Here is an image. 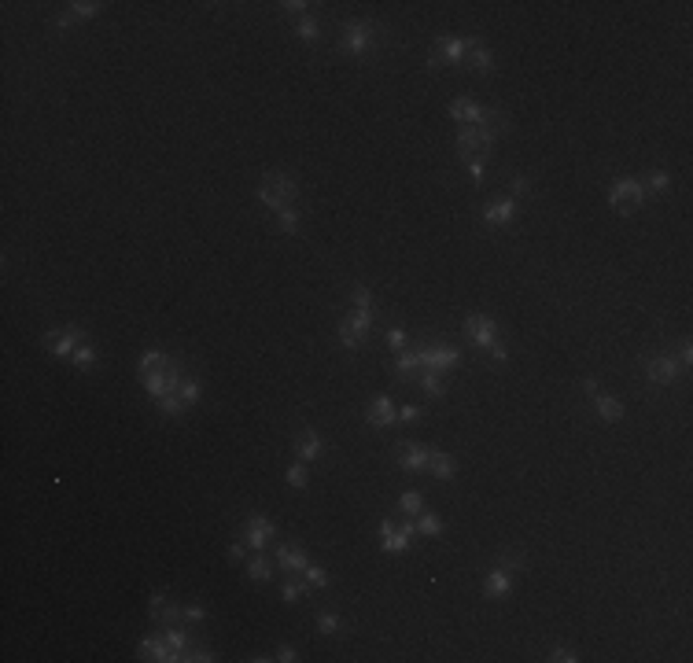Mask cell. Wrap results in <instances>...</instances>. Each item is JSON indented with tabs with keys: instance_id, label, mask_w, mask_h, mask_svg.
<instances>
[{
	"instance_id": "3957f363",
	"label": "cell",
	"mask_w": 693,
	"mask_h": 663,
	"mask_svg": "<svg viewBox=\"0 0 693 663\" xmlns=\"http://www.w3.org/2000/svg\"><path fill=\"white\" fill-rule=\"evenodd\" d=\"M646 199H649V192H646V185H642L638 177H620V181H612V188H608V206H616L623 218L634 214V210H642Z\"/></svg>"
},
{
	"instance_id": "8fae6325",
	"label": "cell",
	"mask_w": 693,
	"mask_h": 663,
	"mask_svg": "<svg viewBox=\"0 0 693 663\" xmlns=\"http://www.w3.org/2000/svg\"><path fill=\"white\" fill-rule=\"evenodd\" d=\"M273 535H277V523L269 520V516H247L244 520V538L247 542V549H254V553H262V549L273 542Z\"/></svg>"
},
{
	"instance_id": "db71d44e",
	"label": "cell",
	"mask_w": 693,
	"mask_h": 663,
	"mask_svg": "<svg viewBox=\"0 0 693 663\" xmlns=\"http://www.w3.org/2000/svg\"><path fill=\"white\" fill-rule=\"evenodd\" d=\"M229 557L233 560H247V542H233L229 545Z\"/></svg>"
},
{
	"instance_id": "ee69618b",
	"label": "cell",
	"mask_w": 693,
	"mask_h": 663,
	"mask_svg": "<svg viewBox=\"0 0 693 663\" xmlns=\"http://www.w3.org/2000/svg\"><path fill=\"white\" fill-rule=\"evenodd\" d=\"M509 196H513V199H520V196L527 199V196H531V181H527V177H520V173L513 177V181H509Z\"/></svg>"
},
{
	"instance_id": "ffe728a7",
	"label": "cell",
	"mask_w": 693,
	"mask_h": 663,
	"mask_svg": "<svg viewBox=\"0 0 693 663\" xmlns=\"http://www.w3.org/2000/svg\"><path fill=\"white\" fill-rule=\"evenodd\" d=\"M137 652H140V659H152V663H177V659H173V649L166 645L163 634L144 638V641L137 645Z\"/></svg>"
},
{
	"instance_id": "ac0fdd59",
	"label": "cell",
	"mask_w": 693,
	"mask_h": 663,
	"mask_svg": "<svg viewBox=\"0 0 693 663\" xmlns=\"http://www.w3.org/2000/svg\"><path fill=\"white\" fill-rule=\"evenodd\" d=\"M262 185H266L269 192H277V199H281V203H295V196H299L295 177H292V173H281V170L262 173Z\"/></svg>"
},
{
	"instance_id": "f546056e",
	"label": "cell",
	"mask_w": 693,
	"mask_h": 663,
	"mask_svg": "<svg viewBox=\"0 0 693 663\" xmlns=\"http://www.w3.org/2000/svg\"><path fill=\"white\" fill-rule=\"evenodd\" d=\"M417 535H424V538H435V535H443V520L435 512H417Z\"/></svg>"
},
{
	"instance_id": "f35d334b",
	"label": "cell",
	"mask_w": 693,
	"mask_h": 663,
	"mask_svg": "<svg viewBox=\"0 0 693 663\" xmlns=\"http://www.w3.org/2000/svg\"><path fill=\"white\" fill-rule=\"evenodd\" d=\"M302 578H306V586H310V590H325L329 586V571L321 568V564H306Z\"/></svg>"
},
{
	"instance_id": "8992f818",
	"label": "cell",
	"mask_w": 693,
	"mask_h": 663,
	"mask_svg": "<svg viewBox=\"0 0 693 663\" xmlns=\"http://www.w3.org/2000/svg\"><path fill=\"white\" fill-rule=\"evenodd\" d=\"M646 376L656 387H671L675 380L682 376V365H679V358H675L671 350H660V354H649V358H646Z\"/></svg>"
},
{
	"instance_id": "e575fe53",
	"label": "cell",
	"mask_w": 693,
	"mask_h": 663,
	"mask_svg": "<svg viewBox=\"0 0 693 663\" xmlns=\"http://www.w3.org/2000/svg\"><path fill=\"white\" fill-rule=\"evenodd\" d=\"M295 34H299V41H306V44H317V41H321V26H317V19L302 15V19L295 23Z\"/></svg>"
},
{
	"instance_id": "60d3db41",
	"label": "cell",
	"mask_w": 693,
	"mask_h": 663,
	"mask_svg": "<svg viewBox=\"0 0 693 663\" xmlns=\"http://www.w3.org/2000/svg\"><path fill=\"white\" fill-rule=\"evenodd\" d=\"M498 564H502V568H505V571H524V564H527V557L520 553V549H505V553H502V560H498Z\"/></svg>"
},
{
	"instance_id": "bcb514c9",
	"label": "cell",
	"mask_w": 693,
	"mask_h": 663,
	"mask_svg": "<svg viewBox=\"0 0 693 663\" xmlns=\"http://www.w3.org/2000/svg\"><path fill=\"white\" fill-rule=\"evenodd\" d=\"M417 420H421V406H413V402L398 406V424H417Z\"/></svg>"
},
{
	"instance_id": "816d5d0a",
	"label": "cell",
	"mask_w": 693,
	"mask_h": 663,
	"mask_svg": "<svg viewBox=\"0 0 693 663\" xmlns=\"http://www.w3.org/2000/svg\"><path fill=\"white\" fill-rule=\"evenodd\" d=\"M288 15H299V19H302V15H306V8H310V4H306V0H284V4H281Z\"/></svg>"
},
{
	"instance_id": "30bf717a",
	"label": "cell",
	"mask_w": 693,
	"mask_h": 663,
	"mask_svg": "<svg viewBox=\"0 0 693 663\" xmlns=\"http://www.w3.org/2000/svg\"><path fill=\"white\" fill-rule=\"evenodd\" d=\"M465 52H469V37H439V44L431 48V56H428V67L435 70V67H443V63H450V67H458V63L465 59Z\"/></svg>"
},
{
	"instance_id": "d590c367",
	"label": "cell",
	"mask_w": 693,
	"mask_h": 663,
	"mask_svg": "<svg viewBox=\"0 0 693 663\" xmlns=\"http://www.w3.org/2000/svg\"><path fill=\"white\" fill-rule=\"evenodd\" d=\"M177 398H181L185 406H196V402L203 398V387H200V380L185 376V380H181V387H177Z\"/></svg>"
},
{
	"instance_id": "d6986e66",
	"label": "cell",
	"mask_w": 693,
	"mask_h": 663,
	"mask_svg": "<svg viewBox=\"0 0 693 663\" xmlns=\"http://www.w3.org/2000/svg\"><path fill=\"white\" fill-rule=\"evenodd\" d=\"M509 590H513V575L502 568V564H494V568L487 571V578H483V597H491V601H502Z\"/></svg>"
},
{
	"instance_id": "f907efd6",
	"label": "cell",
	"mask_w": 693,
	"mask_h": 663,
	"mask_svg": "<svg viewBox=\"0 0 693 663\" xmlns=\"http://www.w3.org/2000/svg\"><path fill=\"white\" fill-rule=\"evenodd\" d=\"M675 358H679V365H682V368H689V361H693V347H689V339H682V343H679V354H675Z\"/></svg>"
},
{
	"instance_id": "603a6c76",
	"label": "cell",
	"mask_w": 693,
	"mask_h": 663,
	"mask_svg": "<svg viewBox=\"0 0 693 663\" xmlns=\"http://www.w3.org/2000/svg\"><path fill=\"white\" fill-rule=\"evenodd\" d=\"M469 67L476 74H491L494 70V56H491V48L483 44L479 37H469Z\"/></svg>"
},
{
	"instance_id": "4fadbf2b",
	"label": "cell",
	"mask_w": 693,
	"mask_h": 663,
	"mask_svg": "<svg viewBox=\"0 0 693 663\" xmlns=\"http://www.w3.org/2000/svg\"><path fill=\"white\" fill-rule=\"evenodd\" d=\"M85 343V332L78 328V325H70V328H63V332H48L44 335V347L56 354V358H70V354Z\"/></svg>"
},
{
	"instance_id": "836d02e7",
	"label": "cell",
	"mask_w": 693,
	"mask_h": 663,
	"mask_svg": "<svg viewBox=\"0 0 693 663\" xmlns=\"http://www.w3.org/2000/svg\"><path fill=\"white\" fill-rule=\"evenodd\" d=\"M336 339H340L343 350H358V347L365 343V335H358V332L350 328V321H340V328H336Z\"/></svg>"
},
{
	"instance_id": "44dd1931",
	"label": "cell",
	"mask_w": 693,
	"mask_h": 663,
	"mask_svg": "<svg viewBox=\"0 0 693 663\" xmlns=\"http://www.w3.org/2000/svg\"><path fill=\"white\" fill-rule=\"evenodd\" d=\"M277 564L288 571V575H302L306 571V564H310V557H306V549H299V545H277Z\"/></svg>"
},
{
	"instance_id": "7dc6e473",
	"label": "cell",
	"mask_w": 693,
	"mask_h": 663,
	"mask_svg": "<svg viewBox=\"0 0 693 663\" xmlns=\"http://www.w3.org/2000/svg\"><path fill=\"white\" fill-rule=\"evenodd\" d=\"M181 619H185V623H203V619H207V608H203V605H185V608H181Z\"/></svg>"
},
{
	"instance_id": "b9f144b4",
	"label": "cell",
	"mask_w": 693,
	"mask_h": 663,
	"mask_svg": "<svg viewBox=\"0 0 693 663\" xmlns=\"http://www.w3.org/2000/svg\"><path fill=\"white\" fill-rule=\"evenodd\" d=\"M388 347H391V350H406V347H410V335H406V328L391 325V328H388Z\"/></svg>"
},
{
	"instance_id": "5b68a950",
	"label": "cell",
	"mask_w": 693,
	"mask_h": 663,
	"mask_svg": "<svg viewBox=\"0 0 693 663\" xmlns=\"http://www.w3.org/2000/svg\"><path fill=\"white\" fill-rule=\"evenodd\" d=\"M413 535H417L413 516H406L402 523L384 520L380 523V549H384V553H406V549L413 545Z\"/></svg>"
},
{
	"instance_id": "7bdbcfd3",
	"label": "cell",
	"mask_w": 693,
	"mask_h": 663,
	"mask_svg": "<svg viewBox=\"0 0 693 663\" xmlns=\"http://www.w3.org/2000/svg\"><path fill=\"white\" fill-rule=\"evenodd\" d=\"M469 177H472L476 185H483V177H487V159H483V155H472L469 159Z\"/></svg>"
},
{
	"instance_id": "f1b7e54d",
	"label": "cell",
	"mask_w": 693,
	"mask_h": 663,
	"mask_svg": "<svg viewBox=\"0 0 693 663\" xmlns=\"http://www.w3.org/2000/svg\"><path fill=\"white\" fill-rule=\"evenodd\" d=\"M398 512H402V516L424 512V494H421V490H402V494H398Z\"/></svg>"
},
{
	"instance_id": "4316f807",
	"label": "cell",
	"mask_w": 693,
	"mask_h": 663,
	"mask_svg": "<svg viewBox=\"0 0 693 663\" xmlns=\"http://www.w3.org/2000/svg\"><path fill=\"white\" fill-rule=\"evenodd\" d=\"M247 578H251V582H269V578H273V564H269L262 553L247 557Z\"/></svg>"
},
{
	"instance_id": "8d00e7d4",
	"label": "cell",
	"mask_w": 693,
	"mask_h": 663,
	"mask_svg": "<svg viewBox=\"0 0 693 663\" xmlns=\"http://www.w3.org/2000/svg\"><path fill=\"white\" fill-rule=\"evenodd\" d=\"M284 479H288V487H292V490H306V487H310V476H306V464H302V461L288 464Z\"/></svg>"
},
{
	"instance_id": "6da1fadb",
	"label": "cell",
	"mask_w": 693,
	"mask_h": 663,
	"mask_svg": "<svg viewBox=\"0 0 693 663\" xmlns=\"http://www.w3.org/2000/svg\"><path fill=\"white\" fill-rule=\"evenodd\" d=\"M376 34H380V23H373V19H350L340 30V52L343 56H354V59L369 56L376 48V41H380Z\"/></svg>"
},
{
	"instance_id": "ba28073f",
	"label": "cell",
	"mask_w": 693,
	"mask_h": 663,
	"mask_svg": "<svg viewBox=\"0 0 693 663\" xmlns=\"http://www.w3.org/2000/svg\"><path fill=\"white\" fill-rule=\"evenodd\" d=\"M583 391H587V398L594 402V409H598V416L605 420V424H620V420H623V402L612 398V395H605L598 380H583Z\"/></svg>"
},
{
	"instance_id": "d4e9b609",
	"label": "cell",
	"mask_w": 693,
	"mask_h": 663,
	"mask_svg": "<svg viewBox=\"0 0 693 663\" xmlns=\"http://www.w3.org/2000/svg\"><path fill=\"white\" fill-rule=\"evenodd\" d=\"M170 361H173V358H170L166 350H144V354H140V361H137V373H140V376L159 373V368H166Z\"/></svg>"
},
{
	"instance_id": "c3c4849f",
	"label": "cell",
	"mask_w": 693,
	"mask_h": 663,
	"mask_svg": "<svg viewBox=\"0 0 693 663\" xmlns=\"http://www.w3.org/2000/svg\"><path fill=\"white\" fill-rule=\"evenodd\" d=\"M487 358H491V365H505V361H509V350H505L502 339H498V343L487 350Z\"/></svg>"
},
{
	"instance_id": "681fc988",
	"label": "cell",
	"mask_w": 693,
	"mask_h": 663,
	"mask_svg": "<svg viewBox=\"0 0 693 663\" xmlns=\"http://www.w3.org/2000/svg\"><path fill=\"white\" fill-rule=\"evenodd\" d=\"M163 605H166V593H163V590H155V593H152V601H148V619H155L159 612H163Z\"/></svg>"
},
{
	"instance_id": "4dcf8cb0",
	"label": "cell",
	"mask_w": 693,
	"mask_h": 663,
	"mask_svg": "<svg viewBox=\"0 0 693 663\" xmlns=\"http://www.w3.org/2000/svg\"><path fill=\"white\" fill-rule=\"evenodd\" d=\"M317 630H321L325 638L343 634V619H340V612H317Z\"/></svg>"
},
{
	"instance_id": "52a82bcc",
	"label": "cell",
	"mask_w": 693,
	"mask_h": 663,
	"mask_svg": "<svg viewBox=\"0 0 693 663\" xmlns=\"http://www.w3.org/2000/svg\"><path fill=\"white\" fill-rule=\"evenodd\" d=\"M465 335H469L479 350H491L498 339H502V332H498V321L487 317V314H469V317H465Z\"/></svg>"
},
{
	"instance_id": "7402d4cb",
	"label": "cell",
	"mask_w": 693,
	"mask_h": 663,
	"mask_svg": "<svg viewBox=\"0 0 693 663\" xmlns=\"http://www.w3.org/2000/svg\"><path fill=\"white\" fill-rule=\"evenodd\" d=\"M428 472H431L435 479L450 483V479L458 476V457H454V454H446V450H431V457H428Z\"/></svg>"
},
{
	"instance_id": "277c9868",
	"label": "cell",
	"mask_w": 693,
	"mask_h": 663,
	"mask_svg": "<svg viewBox=\"0 0 693 663\" xmlns=\"http://www.w3.org/2000/svg\"><path fill=\"white\" fill-rule=\"evenodd\" d=\"M498 137H502V129H494V125H461L458 129V151L465 159H472V155L487 159L494 151V140Z\"/></svg>"
},
{
	"instance_id": "d6a6232c",
	"label": "cell",
	"mask_w": 693,
	"mask_h": 663,
	"mask_svg": "<svg viewBox=\"0 0 693 663\" xmlns=\"http://www.w3.org/2000/svg\"><path fill=\"white\" fill-rule=\"evenodd\" d=\"M277 225H281V233H288V236H299V210L288 203V206H281L277 210Z\"/></svg>"
},
{
	"instance_id": "2e32d148",
	"label": "cell",
	"mask_w": 693,
	"mask_h": 663,
	"mask_svg": "<svg viewBox=\"0 0 693 663\" xmlns=\"http://www.w3.org/2000/svg\"><path fill=\"white\" fill-rule=\"evenodd\" d=\"M295 457H299L302 464H310V461H321V457H325V439H321L317 431L302 428V431L295 435Z\"/></svg>"
},
{
	"instance_id": "7a4b0ae2",
	"label": "cell",
	"mask_w": 693,
	"mask_h": 663,
	"mask_svg": "<svg viewBox=\"0 0 693 663\" xmlns=\"http://www.w3.org/2000/svg\"><path fill=\"white\" fill-rule=\"evenodd\" d=\"M417 354H421V368H431V373H439V376L454 373V368L461 365V350L443 343V339H435V343H431V339L417 343Z\"/></svg>"
},
{
	"instance_id": "cb8c5ba5",
	"label": "cell",
	"mask_w": 693,
	"mask_h": 663,
	"mask_svg": "<svg viewBox=\"0 0 693 663\" xmlns=\"http://www.w3.org/2000/svg\"><path fill=\"white\" fill-rule=\"evenodd\" d=\"M417 373H421V354H417V347L410 350H398V358H395V376L398 380H417Z\"/></svg>"
},
{
	"instance_id": "484cf974",
	"label": "cell",
	"mask_w": 693,
	"mask_h": 663,
	"mask_svg": "<svg viewBox=\"0 0 693 663\" xmlns=\"http://www.w3.org/2000/svg\"><path fill=\"white\" fill-rule=\"evenodd\" d=\"M417 383H421V391L428 398H443L446 395V380L439 373H431V368H421V373H417Z\"/></svg>"
},
{
	"instance_id": "ab89813d",
	"label": "cell",
	"mask_w": 693,
	"mask_h": 663,
	"mask_svg": "<svg viewBox=\"0 0 693 663\" xmlns=\"http://www.w3.org/2000/svg\"><path fill=\"white\" fill-rule=\"evenodd\" d=\"M155 406H159V409H163V416H181V413L188 409V406H185V402H181V398H177V391H173V395H166V398H159V402H155Z\"/></svg>"
},
{
	"instance_id": "f6af8a7d",
	"label": "cell",
	"mask_w": 693,
	"mask_h": 663,
	"mask_svg": "<svg viewBox=\"0 0 693 663\" xmlns=\"http://www.w3.org/2000/svg\"><path fill=\"white\" fill-rule=\"evenodd\" d=\"M546 659H557V663H575V659H579V652H575V649H568V645H553V649H550V656H546Z\"/></svg>"
},
{
	"instance_id": "e0dca14e",
	"label": "cell",
	"mask_w": 693,
	"mask_h": 663,
	"mask_svg": "<svg viewBox=\"0 0 693 663\" xmlns=\"http://www.w3.org/2000/svg\"><path fill=\"white\" fill-rule=\"evenodd\" d=\"M70 11H63L59 15V19H56V26L59 30H70L74 23H85V19H96V15H100V0H74V4H67Z\"/></svg>"
},
{
	"instance_id": "83f0119b",
	"label": "cell",
	"mask_w": 693,
	"mask_h": 663,
	"mask_svg": "<svg viewBox=\"0 0 693 663\" xmlns=\"http://www.w3.org/2000/svg\"><path fill=\"white\" fill-rule=\"evenodd\" d=\"M302 593H310V586H306V578H295V575H288V578H284V586H281V597H284V605H295V601H302Z\"/></svg>"
},
{
	"instance_id": "74e56055",
	"label": "cell",
	"mask_w": 693,
	"mask_h": 663,
	"mask_svg": "<svg viewBox=\"0 0 693 663\" xmlns=\"http://www.w3.org/2000/svg\"><path fill=\"white\" fill-rule=\"evenodd\" d=\"M70 361H74V368H82V373H92V368H96V350L89 343H82L70 354Z\"/></svg>"
},
{
	"instance_id": "5bb4252c",
	"label": "cell",
	"mask_w": 693,
	"mask_h": 663,
	"mask_svg": "<svg viewBox=\"0 0 693 663\" xmlns=\"http://www.w3.org/2000/svg\"><path fill=\"white\" fill-rule=\"evenodd\" d=\"M428 457H431V450L421 446V442L402 439L395 446V461H398V468H406V472H428Z\"/></svg>"
},
{
	"instance_id": "1f68e13d",
	"label": "cell",
	"mask_w": 693,
	"mask_h": 663,
	"mask_svg": "<svg viewBox=\"0 0 693 663\" xmlns=\"http://www.w3.org/2000/svg\"><path fill=\"white\" fill-rule=\"evenodd\" d=\"M642 185H646L649 196H664V192H671V173L668 170H653Z\"/></svg>"
},
{
	"instance_id": "7c38bea8",
	"label": "cell",
	"mask_w": 693,
	"mask_h": 663,
	"mask_svg": "<svg viewBox=\"0 0 693 663\" xmlns=\"http://www.w3.org/2000/svg\"><path fill=\"white\" fill-rule=\"evenodd\" d=\"M517 210H520V199H513V196L491 199L483 206V225H487V229H505V225L517 221Z\"/></svg>"
},
{
	"instance_id": "9c48e42d",
	"label": "cell",
	"mask_w": 693,
	"mask_h": 663,
	"mask_svg": "<svg viewBox=\"0 0 693 663\" xmlns=\"http://www.w3.org/2000/svg\"><path fill=\"white\" fill-rule=\"evenodd\" d=\"M350 302H354V310H350V328L358 332V335H369V328H373V291H369L365 284H358L350 291Z\"/></svg>"
},
{
	"instance_id": "f5cc1de1",
	"label": "cell",
	"mask_w": 693,
	"mask_h": 663,
	"mask_svg": "<svg viewBox=\"0 0 693 663\" xmlns=\"http://www.w3.org/2000/svg\"><path fill=\"white\" fill-rule=\"evenodd\" d=\"M277 659H281V663H295V659H299V652L292 649V645H281V649H277Z\"/></svg>"
},
{
	"instance_id": "9a60e30c",
	"label": "cell",
	"mask_w": 693,
	"mask_h": 663,
	"mask_svg": "<svg viewBox=\"0 0 693 663\" xmlns=\"http://www.w3.org/2000/svg\"><path fill=\"white\" fill-rule=\"evenodd\" d=\"M365 424H369V428H391V424H398V406L391 402V395H380V398L369 402Z\"/></svg>"
}]
</instances>
